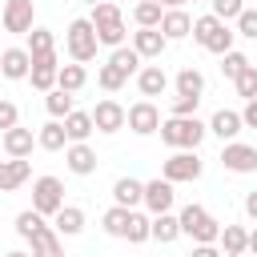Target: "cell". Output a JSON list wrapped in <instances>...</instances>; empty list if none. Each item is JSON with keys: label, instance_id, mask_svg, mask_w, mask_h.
<instances>
[{"label": "cell", "instance_id": "1", "mask_svg": "<svg viewBox=\"0 0 257 257\" xmlns=\"http://www.w3.org/2000/svg\"><path fill=\"white\" fill-rule=\"evenodd\" d=\"M205 133H209V124H201L197 116H169V120H161V141L169 145V149H189V153H197L201 149V141H205Z\"/></svg>", "mask_w": 257, "mask_h": 257}, {"label": "cell", "instance_id": "2", "mask_svg": "<svg viewBox=\"0 0 257 257\" xmlns=\"http://www.w3.org/2000/svg\"><path fill=\"white\" fill-rule=\"evenodd\" d=\"M88 20H92L100 44H108V48H124V16H120V4L104 0V4H96V8L88 12Z\"/></svg>", "mask_w": 257, "mask_h": 257}, {"label": "cell", "instance_id": "3", "mask_svg": "<svg viewBox=\"0 0 257 257\" xmlns=\"http://www.w3.org/2000/svg\"><path fill=\"white\" fill-rule=\"evenodd\" d=\"M233 36H237V32H229V24L217 20L213 12L201 16V20H193V40H197L205 52H217V56L233 52Z\"/></svg>", "mask_w": 257, "mask_h": 257}, {"label": "cell", "instance_id": "4", "mask_svg": "<svg viewBox=\"0 0 257 257\" xmlns=\"http://www.w3.org/2000/svg\"><path fill=\"white\" fill-rule=\"evenodd\" d=\"M181 233L193 237L197 245H217L221 221H217L209 209H201V205H185V209H181Z\"/></svg>", "mask_w": 257, "mask_h": 257}, {"label": "cell", "instance_id": "5", "mask_svg": "<svg viewBox=\"0 0 257 257\" xmlns=\"http://www.w3.org/2000/svg\"><path fill=\"white\" fill-rule=\"evenodd\" d=\"M64 44H68V56H72L76 64H88V60H96V48H100V40H96V28H92V20H88V16L72 20V24H68V32H64Z\"/></svg>", "mask_w": 257, "mask_h": 257}, {"label": "cell", "instance_id": "6", "mask_svg": "<svg viewBox=\"0 0 257 257\" xmlns=\"http://www.w3.org/2000/svg\"><path fill=\"white\" fill-rule=\"evenodd\" d=\"M32 209L40 217H56L64 209V181L60 177H36L32 181Z\"/></svg>", "mask_w": 257, "mask_h": 257}, {"label": "cell", "instance_id": "7", "mask_svg": "<svg viewBox=\"0 0 257 257\" xmlns=\"http://www.w3.org/2000/svg\"><path fill=\"white\" fill-rule=\"evenodd\" d=\"M201 173H205V161H201L197 153H189V149L173 153V157L165 161V169H161V177L173 181V185H177V181H197Z\"/></svg>", "mask_w": 257, "mask_h": 257}, {"label": "cell", "instance_id": "8", "mask_svg": "<svg viewBox=\"0 0 257 257\" xmlns=\"http://www.w3.org/2000/svg\"><path fill=\"white\" fill-rule=\"evenodd\" d=\"M0 20H4V32H20V36H28L36 24V4L32 0H4V12H0Z\"/></svg>", "mask_w": 257, "mask_h": 257}, {"label": "cell", "instance_id": "9", "mask_svg": "<svg viewBox=\"0 0 257 257\" xmlns=\"http://www.w3.org/2000/svg\"><path fill=\"white\" fill-rule=\"evenodd\" d=\"M128 128H133L137 137H153V133H161V108H157L153 100H137V104L128 108Z\"/></svg>", "mask_w": 257, "mask_h": 257}, {"label": "cell", "instance_id": "10", "mask_svg": "<svg viewBox=\"0 0 257 257\" xmlns=\"http://www.w3.org/2000/svg\"><path fill=\"white\" fill-rule=\"evenodd\" d=\"M221 165L229 173H257V149L253 145H241V141H229L221 149Z\"/></svg>", "mask_w": 257, "mask_h": 257}, {"label": "cell", "instance_id": "11", "mask_svg": "<svg viewBox=\"0 0 257 257\" xmlns=\"http://www.w3.org/2000/svg\"><path fill=\"white\" fill-rule=\"evenodd\" d=\"M56 72H60L56 52H44V56H32V72H28V80H32L36 92H52V88H56Z\"/></svg>", "mask_w": 257, "mask_h": 257}, {"label": "cell", "instance_id": "12", "mask_svg": "<svg viewBox=\"0 0 257 257\" xmlns=\"http://www.w3.org/2000/svg\"><path fill=\"white\" fill-rule=\"evenodd\" d=\"M92 124H96V133H120L128 124V108H120L116 100H96Z\"/></svg>", "mask_w": 257, "mask_h": 257}, {"label": "cell", "instance_id": "13", "mask_svg": "<svg viewBox=\"0 0 257 257\" xmlns=\"http://www.w3.org/2000/svg\"><path fill=\"white\" fill-rule=\"evenodd\" d=\"M173 201H177V193H173V181H165V177H157V181H145V209H149L153 217L169 213V209H173Z\"/></svg>", "mask_w": 257, "mask_h": 257}, {"label": "cell", "instance_id": "14", "mask_svg": "<svg viewBox=\"0 0 257 257\" xmlns=\"http://www.w3.org/2000/svg\"><path fill=\"white\" fill-rule=\"evenodd\" d=\"M133 48H137L141 60H161V52L169 48V40H165L161 28H137L133 32Z\"/></svg>", "mask_w": 257, "mask_h": 257}, {"label": "cell", "instance_id": "15", "mask_svg": "<svg viewBox=\"0 0 257 257\" xmlns=\"http://www.w3.org/2000/svg\"><path fill=\"white\" fill-rule=\"evenodd\" d=\"M28 72H32L28 48H4L0 52V76L4 80H28Z\"/></svg>", "mask_w": 257, "mask_h": 257}, {"label": "cell", "instance_id": "16", "mask_svg": "<svg viewBox=\"0 0 257 257\" xmlns=\"http://www.w3.org/2000/svg\"><path fill=\"white\" fill-rule=\"evenodd\" d=\"M64 165H68L72 177H92V173H96V153H92V145H88V141H84V145H68V149H64Z\"/></svg>", "mask_w": 257, "mask_h": 257}, {"label": "cell", "instance_id": "17", "mask_svg": "<svg viewBox=\"0 0 257 257\" xmlns=\"http://www.w3.org/2000/svg\"><path fill=\"white\" fill-rule=\"evenodd\" d=\"M0 145H4V153L12 157V161H28L32 157V145H36V137H32V128H8L4 137H0Z\"/></svg>", "mask_w": 257, "mask_h": 257}, {"label": "cell", "instance_id": "18", "mask_svg": "<svg viewBox=\"0 0 257 257\" xmlns=\"http://www.w3.org/2000/svg\"><path fill=\"white\" fill-rule=\"evenodd\" d=\"M245 128V120H241V112H233V108H217L213 112V120H209V133L213 137H221L225 145L229 141H237V133Z\"/></svg>", "mask_w": 257, "mask_h": 257}, {"label": "cell", "instance_id": "19", "mask_svg": "<svg viewBox=\"0 0 257 257\" xmlns=\"http://www.w3.org/2000/svg\"><path fill=\"white\" fill-rule=\"evenodd\" d=\"M112 201H116L120 209H137V205H145V181H137V177H116V185H112Z\"/></svg>", "mask_w": 257, "mask_h": 257}, {"label": "cell", "instance_id": "20", "mask_svg": "<svg viewBox=\"0 0 257 257\" xmlns=\"http://www.w3.org/2000/svg\"><path fill=\"white\" fill-rule=\"evenodd\" d=\"M161 32H165V40H185V36H193V16L185 8H165Z\"/></svg>", "mask_w": 257, "mask_h": 257}, {"label": "cell", "instance_id": "21", "mask_svg": "<svg viewBox=\"0 0 257 257\" xmlns=\"http://www.w3.org/2000/svg\"><path fill=\"white\" fill-rule=\"evenodd\" d=\"M137 88H141V96H161V92L169 88L165 68H161V64H145V68L137 72Z\"/></svg>", "mask_w": 257, "mask_h": 257}, {"label": "cell", "instance_id": "22", "mask_svg": "<svg viewBox=\"0 0 257 257\" xmlns=\"http://www.w3.org/2000/svg\"><path fill=\"white\" fill-rule=\"evenodd\" d=\"M92 128H96V124H92V112H80V108H76V112H68V116H64L68 145H84V141L92 137Z\"/></svg>", "mask_w": 257, "mask_h": 257}, {"label": "cell", "instance_id": "23", "mask_svg": "<svg viewBox=\"0 0 257 257\" xmlns=\"http://www.w3.org/2000/svg\"><path fill=\"white\" fill-rule=\"evenodd\" d=\"M36 145H40L44 153H60V149H68L64 120H48V124H40V133H36Z\"/></svg>", "mask_w": 257, "mask_h": 257}, {"label": "cell", "instance_id": "24", "mask_svg": "<svg viewBox=\"0 0 257 257\" xmlns=\"http://www.w3.org/2000/svg\"><path fill=\"white\" fill-rule=\"evenodd\" d=\"M28 245H32V257H64L60 233H56L52 225H44V229H40V233H36V237H32Z\"/></svg>", "mask_w": 257, "mask_h": 257}, {"label": "cell", "instance_id": "25", "mask_svg": "<svg viewBox=\"0 0 257 257\" xmlns=\"http://www.w3.org/2000/svg\"><path fill=\"white\" fill-rule=\"evenodd\" d=\"M52 229H56L60 237H76V233L84 229V209H76V205H64V209L52 217Z\"/></svg>", "mask_w": 257, "mask_h": 257}, {"label": "cell", "instance_id": "26", "mask_svg": "<svg viewBox=\"0 0 257 257\" xmlns=\"http://www.w3.org/2000/svg\"><path fill=\"white\" fill-rule=\"evenodd\" d=\"M88 84V72H84V64H60V72H56V88H64V92H80Z\"/></svg>", "mask_w": 257, "mask_h": 257}, {"label": "cell", "instance_id": "27", "mask_svg": "<svg viewBox=\"0 0 257 257\" xmlns=\"http://www.w3.org/2000/svg\"><path fill=\"white\" fill-rule=\"evenodd\" d=\"M221 253H249V229L241 225H221Z\"/></svg>", "mask_w": 257, "mask_h": 257}, {"label": "cell", "instance_id": "28", "mask_svg": "<svg viewBox=\"0 0 257 257\" xmlns=\"http://www.w3.org/2000/svg\"><path fill=\"white\" fill-rule=\"evenodd\" d=\"M177 96H197V100L205 96V76H201L193 64L177 72Z\"/></svg>", "mask_w": 257, "mask_h": 257}, {"label": "cell", "instance_id": "29", "mask_svg": "<svg viewBox=\"0 0 257 257\" xmlns=\"http://www.w3.org/2000/svg\"><path fill=\"white\" fill-rule=\"evenodd\" d=\"M44 108H48V116H52V120H64L68 112H76V104H72V92H64V88H52V92H44Z\"/></svg>", "mask_w": 257, "mask_h": 257}, {"label": "cell", "instance_id": "30", "mask_svg": "<svg viewBox=\"0 0 257 257\" xmlns=\"http://www.w3.org/2000/svg\"><path fill=\"white\" fill-rule=\"evenodd\" d=\"M133 20H137V28H161V20H165V8H161V4H153V0H137V8H133Z\"/></svg>", "mask_w": 257, "mask_h": 257}, {"label": "cell", "instance_id": "31", "mask_svg": "<svg viewBox=\"0 0 257 257\" xmlns=\"http://www.w3.org/2000/svg\"><path fill=\"white\" fill-rule=\"evenodd\" d=\"M177 237H181V217H173V213L153 217V241L169 245V241H177Z\"/></svg>", "mask_w": 257, "mask_h": 257}, {"label": "cell", "instance_id": "32", "mask_svg": "<svg viewBox=\"0 0 257 257\" xmlns=\"http://www.w3.org/2000/svg\"><path fill=\"white\" fill-rule=\"evenodd\" d=\"M28 177H32V165L28 161H4V193H16Z\"/></svg>", "mask_w": 257, "mask_h": 257}, {"label": "cell", "instance_id": "33", "mask_svg": "<svg viewBox=\"0 0 257 257\" xmlns=\"http://www.w3.org/2000/svg\"><path fill=\"white\" fill-rule=\"evenodd\" d=\"M128 217H133V209L112 205V209L100 217V225H104V233H108V237H124V233H128Z\"/></svg>", "mask_w": 257, "mask_h": 257}, {"label": "cell", "instance_id": "34", "mask_svg": "<svg viewBox=\"0 0 257 257\" xmlns=\"http://www.w3.org/2000/svg\"><path fill=\"white\" fill-rule=\"evenodd\" d=\"M108 64L112 68H120L124 76H133V72H141V56H137V48L128 44V48H112V56H108Z\"/></svg>", "mask_w": 257, "mask_h": 257}, {"label": "cell", "instance_id": "35", "mask_svg": "<svg viewBox=\"0 0 257 257\" xmlns=\"http://www.w3.org/2000/svg\"><path fill=\"white\" fill-rule=\"evenodd\" d=\"M153 237V221L145 217V213H137L133 209V217H128V233H124V241L128 245H141V241H149Z\"/></svg>", "mask_w": 257, "mask_h": 257}, {"label": "cell", "instance_id": "36", "mask_svg": "<svg viewBox=\"0 0 257 257\" xmlns=\"http://www.w3.org/2000/svg\"><path fill=\"white\" fill-rule=\"evenodd\" d=\"M44 52H56V36L48 28H32L28 32V56H44Z\"/></svg>", "mask_w": 257, "mask_h": 257}, {"label": "cell", "instance_id": "37", "mask_svg": "<svg viewBox=\"0 0 257 257\" xmlns=\"http://www.w3.org/2000/svg\"><path fill=\"white\" fill-rule=\"evenodd\" d=\"M249 64H253V60H249L245 52H237V48H233V52H225V56H221V76H225V80H237Z\"/></svg>", "mask_w": 257, "mask_h": 257}, {"label": "cell", "instance_id": "38", "mask_svg": "<svg viewBox=\"0 0 257 257\" xmlns=\"http://www.w3.org/2000/svg\"><path fill=\"white\" fill-rule=\"evenodd\" d=\"M40 229H44V217H40L36 209H24V213H16V233H20L24 241H32Z\"/></svg>", "mask_w": 257, "mask_h": 257}, {"label": "cell", "instance_id": "39", "mask_svg": "<svg viewBox=\"0 0 257 257\" xmlns=\"http://www.w3.org/2000/svg\"><path fill=\"white\" fill-rule=\"evenodd\" d=\"M124 80H128V76H124L120 68H112V64H100V68H96V84H100L104 92H116V88H124Z\"/></svg>", "mask_w": 257, "mask_h": 257}, {"label": "cell", "instance_id": "40", "mask_svg": "<svg viewBox=\"0 0 257 257\" xmlns=\"http://www.w3.org/2000/svg\"><path fill=\"white\" fill-rule=\"evenodd\" d=\"M233 84H237V96L253 100V96H257V64H249V68H245V72H241Z\"/></svg>", "mask_w": 257, "mask_h": 257}, {"label": "cell", "instance_id": "41", "mask_svg": "<svg viewBox=\"0 0 257 257\" xmlns=\"http://www.w3.org/2000/svg\"><path fill=\"white\" fill-rule=\"evenodd\" d=\"M209 4H213V16H217V20H225V24H229V20H237V16L245 12V4H241V0H209Z\"/></svg>", "mask_w": 257, "mask_h": 257}, {"label": "cell", "instance_id": "42", "mask_svg": "<svg viewBox=\"0 0 257 257\" xmlns=\"http://www.w3.org/2000/svg\"><path fill=\"white\" fill-rule=\"evenodd\" d=\"M237 36L257 40V8H245V12L237 16Z\"/></svg>", "mask_w": 257, "mask_h": 257}, {"label": "cell", "instance_id": "43", "mask_svg": "<svg viewBox=\"0 0 257 257\" xmlns=\"http://www.w3.org/2000/svg\"><path fill=\"white\" fill-rule=\"evenodd\" d=\"M16 124H20V108H16L12 100H4V96H0V133L16 128Z\"/></svg>", "mask_w": 257, "mask_h": 257}, {"label": "cell", "instance_id": "44", "mask_svg": "<svg viewBox=\"0 0 257 257\" xmlns=\"http://www.w3.org/2000/svg\"><path fill=\"white\" fill-rule=\"evenodd\" d=\"M197 96H173V116H197Z\"/></svg>", "mask_w": 257, "mask_h": 257}, {"label": "cell", "instance_id": "45", "mask_svg": "<svg viewBox=\"0 0 257 257\" xmlns=\"http://www.w3.org/2000/svg\"><path fill=\"white\" fill-rule=\"evenodd\" d=\"M241 120H245V128H257V96H253V100H245V108H241Z\"/></svg>", "mask_w": 257, "mask_h": 257}, {"label": "cell", "instance_id": "46", "mask_svg": "<svg viewBox=\"0 0 257 257\" xmlns=\"http://www.w3.org/2000/svg\"><path fill=\"white\" fill-rule=\"evenodd\" d=\"M189 257H225V253H221L217 245H193V253H189Z\"/></svg>", "mask_w": 257, "mask_h": 257}, {"label": "cell", "instance_id": "47", "mask_svg": "<svg viewBox=\"0 0 257 257\" xmlns=\"http://www.w3.org/2000/svg\"><path fill=\"white\" fill-rule=\"evenodd\" d=\"M245 213H249V221L257 225V189H253V193H245Z\"/></svg>", "mask_w": 257, "mask_h": 257}, {"label": "cell", "instance_id": "48", "mask_svg": "<svg viewBox=\"0 0 257 257\" xmlns=\"http://www.w3.org/2000/svg\"><path fill=\"white\" fill-rule=\"evenodd\" d=\"M249 253L257 257V229H249Z\"/></svg>", "mask_w": 257, "mask_h": 257}, {"label": "cell", "instance_id": "49", "mask_svg": "<svg viewBox=\"0 0 257 257\" xmlns=\"http://www.w3.org/2000/svg\"><path fill=\"white\" fill-rule=\"evenodd\" d=\"M189 0H165V8H185Z\"/></svg>", "mask_w": 257, "mask_h": 257}, {"label": "cell", "instance_id": "50", "mask_svg": "<svg viewBox=\"0 0 257 257\" xmlns=\"http://www.w3.org/2000/svg\"><path fill=\"white\" fill-rule=\"evenodd\" d=\"M4 257H32V253H24V249H12V253H4Z\"/></svg>", "mask_w": 257, "mask_h": 257}, {"label": "cell", "instance_id": "51", "mask_svg": "<svg viewBox=\"0 0 257 257\" xmlns=\"http://www.w3.org/2000/svg\"><path fill=\"white\" fill-rule=\"evenodd\" d=\"M0 193H4V161H0Z\"/></svg>", "mask_w": 257, "mask_h": 257}, {"label": "cell", "instance_id": "52", "mask_svg": "<svg viewBox=\"0 0 257 257\" xmlns=\"http://www.w3.org/2000/svg\"><path fill=\"white\" fill-rule=\"evenodd\" d=\"M84 4H88V8H96V4H104V0H84Z\"/></svg>", "mask_w": 257, "mask_h": 257}, {"label": "cell", "instance_id": "53", "mask_svg": "<svg viewBox=\"0 0 257 257\" xmlns=\"http://www.w3.org/2000/svg\"><path fill=\"white\" fill-rule=\"evenodd\" d=\"M225 257H249V253H225Z\"/></svg>", "mask_w": 257, "mask_h": 257}, {"label": "cell", "instance_id": "54", "mask_svg": "<svg viewBox=\"0 0 257 257\" xmlns=\"http://www.w3.org/2000/svg\"><path fill=\"white\" fill-rule=\"evenodd\" d=\"M153 4H161V8H165V0H153Z\"/></svg>", "mask_w": 257, "mask_h": 257}, {"label": "cell", "instance_id": "55", "mask_svg": "<svg viewBox=\"0 0 257 257\" xmlns=\"http://www.w3.org/2000/svg\"><path fill=\"white\" fill-rule=\"evenodd\" d=\"M193 4H209V0H193Z\"/></svg>", "mask_w": 257, "mask_h": 257}, {"label": "cell", "instance_id": "56", "mask_svg": "<svg viewBox=\"0 0 257 257\" xmlns=\"http://www.w3.org/2000/svg\"><path fill=\"white\" fill-rule=\"evenodd\" d=\"M0 32H4V20H0Z\"/></svg>", "mask_w": 257, "mask_h": 257}, {"label": "cell", "instance_id": "57", "mask_svg": "<svg viewBox=\"0 0 257 257\" xmlns=\"http://www.w3.org/2000/svg\"><path fill=\"white\" fill-rule=\"evenodd\" d=\"M253 149H257V145H253Z\"/></svg>", "mask_w": 257, "mask_h": 257}, {"label": "cell", "instance_id": "58", "mask_svg": "<svg viewBox=\"0 0 257 257\" xmlns=\"http://www.w3.org/2000/svg\"><path fill=\"white\" fill-rule=\"evenodd\" d=\"M0 137H4V133H0Z\"/></svg>", "mask_w": 257, "mask_h": 257}]
</instances>
